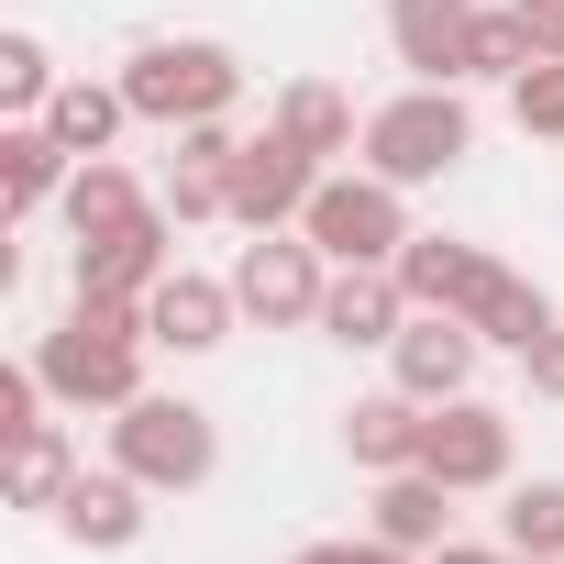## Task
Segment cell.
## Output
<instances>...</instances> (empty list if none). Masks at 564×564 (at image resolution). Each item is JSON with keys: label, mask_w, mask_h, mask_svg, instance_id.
Segmentation results:
<instances>
[{"label": "cell", "mask_w": 564, "mask_h": 564, "mask_svg": "<svg viewBox=\"0 0 564 564\" xmlns=\"http://www.w3.org/2000/svg\"><path fill=\"white\" fill-rule=\"evenodd\" d=\"M520 377H531V399H553V410H564V333H542V344L520 355Z\"/></svg>", "instance_id": "f1b7e54d"}, {"label": "cell", "mask_w": 564, "mask_h": 564, "mask_svg": "<svg viewBox=\"0 0 564 564\" xmlns=\"http://www.w3.org/2000/svg\"><path fill=\"white\" fill-rule=\"evenodd\" d=\"M421 432H432V410H421L410 388H377V399H355V410H344V454H355L366 476L421 465Z\"/></svg>", "instance_id": "2e32d148"}, {"label": "cell", "mask_w": 564, "mask_h": 564, "mask_svg": "<svg viewBox=\"0 0 564 564\" xmlns=\"http://www.w3.org/2000/svg\"><path fill=\"white\" fill-rule=\"evenodd\" d=\"M300 232H311L333 265H399V243H410V188H399V177H377V166L322 177V188H311V210H300Z\"/></svg>", "instance_id": "5b68a950"}, {"label": "cell", "mask_w": 564, "mask_h": 564, "mask_svg": "<svg viewBox=\"0 0 564 564\" xmlns=\"http://www.w3.org/2000/svg\"><path fill=\"white\" fill-rule=\"evenodd\" d=\"M333 166L311 155V144H289V133H254L243 155H232V210L221 221H243V232H300V210H311V188H322Z\"/></svg>", "instance_id": "52a82bcc"}, {"label": "cell", "mask_w": 564, "mask_h": 564, "mask_svg": "<svg viewBox=\"0 0 564 564\" xmlns=\"http://www.w3.org/2000/svg\"><path fill=\"white\" fill-rule=\"evenodd\" d=\"M410 322V289H399V265H333V289H322V322L333 344H399Z\"/></svg>", "instance_id": "5bb4252c"}, {"label": "cell", "mask_w": 564, "mask_h": 564, "mask_svg": "<svg viewBox=\"0 0 564 564\" xmlns=\"http://www.w3.org/2000/svg\"><path fill=\"white\" fill-rule=\"evenodd\" d=\"M520 564H564V553H520Z\"/></svg>", "instance_id": "d6a6232c"}, {"label": "cell", "mask_w": 564, "mask_h": 564, "mask_svg": "<svg viewBox=\"0 0 564 564\" xmlns=\"http://www.w3.org/2000/svg\"><path fill=\"white\" fill-rule=\"evenodd\" d=\"M322 289H333V254H322L311 232H254V243L232 254V300H243V322H265V333L322 322Z\"/></svg>", "instance_id": "8992f818"}, {"label": "cell", "mask_w": 564, "mask_h": 564, "mask_svg": "<svg viewBox=\"0 0 564 564\" xmlns=\"http://www.w3.org/2000/svg\"><path fill=\"white\" fill-rule=\"evenodd\" d=\"M67 487H78V443H67L56 421L12 432V509H56Z\"/></svg>", "instance_id": "603a6c76"}, {"label": "cell", "mask_w": 564, "mask_h": 564, "mask_svg": "<svg viewBox=\"0 0 564 564\" xmlns=\"http://www.w3.org/2000/svg\"><path fill=\"white\" fill-rule=\"evenodd\" d=\"M289 564H355V542H311V553H289Z\"/></svg>", "instance_id": "1f68e13d"}, {"label": "cell", "mask_w": 564, "mask_h": 564, "mask_svg": "<svg viewBox=\"0 0 564 564\" xmlns=\"http://www.w3.org/2000/svg\"><path fill=\"white\" fill-rule=\"evenodd\" d=\"M509 122H520V133H553V144H564V56H531V67L509 78Z\"/></svg>", "instance_id": "4316f807"}, {"label": "cell", "mask_w": 564, "mask_h": 564, "mask_svg": "<svg viewBox=\"0 0 564 564\" xmlns=\"http://www.w3.org/2000/svg\"><path fill=\"white\" fill-rule=\"evenodd\" d=\"M56 89H67V78H56V56H45L34 34H0V111H12V122H45Z\"/></svg>", "instance_id": "d4e9b609"}, {"label": "cell", "mask_w": 564, "mask_h": 564, "mask_svg": "<svg viewBox=\"0 0 564 564\" xmlns=\"http://www.w3.org/2000/svg\"><path fill=\"white\" fill-rule=\"evenodd\" d=\"M133 210H155L144 188H133V166H111V155H78V177H67V199H56V221L89 243V232H122Z\"/></svg>", "instance_id": "7402d4cb"}, {"label": "cell", "mask_w": 564, "mask_h": 564, "mask_svg": "<svg viewBox=\"0 0 564 564\" xmlns=\"http://www.w3.org/2000/svg\"><path fill=\"white\" fill-rule=\"evenodd\" d=\"M454 322H476V344H509V355H531V344L553 333V300L531 289V276H520V265H498V254H487V265H476V289H465V311H454Z\"/></svg>", "instance_id": "9a60e30c"}, {"label": "cell", "mask_w": 564, "mask_h": 564, "mask_svg": "<svg viewBox=\"0 0 564 564\" xmlns=\"http://www.w3.org/2000/svg\"><path fill=\"white\" fill-rule=\"evenodd\" d=\"M34 421H45V377L12 366V377H0V432H34Z\"/></svg>", "instance_id": "83f0119b"}, {"label": "cell", "mask_w": 564, "mask_h": 564, "mask_svg": "<svg viewBox=\"0 0 564 564\" xmlns=\"http://www.w3.org/2000/svg\"><path fill=\"white\" fill-rule=\"evenodd\" d=\"M232 322H243L232 276H188V265H166V276H155V300H144V333H155L166 355H210Z\"/></svg>", "instance_id": "7c38bea8"}, {"label": "cell", "mask_w": 564, "mask_h": 564, "mask_svg": "<svg viewBox=\"0 0 564 564\" xmlns=\"http://www.w3.org/2000/svg\"><path fill=\"white\" fill-rule=\"evenodd\" d=\"M166 265H177V254H166V199H155V210H133L122 232H89V243H78V300H155Z\"/></svg>", "instance_id": "30bf717a"}, {"label": "cell", "mask_w": 564, "mask_h": 564, "mask_svg": "<svg viewBox=\"0 0 564 564\" xmlns=\"http://www.w3.org/2000/svg\"><path fill=\"white\" fill-rule=\"evenodd\" d=\"M476 322H454V311H410L399 322V344H388V388H410L421 410H443V399H465L476 388Z\"/></svg>", "instance_id": "ba28073f"}, {"label": "cell", "mask_w": 564, "mask_h": 564, "mask_svg": "<svg viewBox=\"0 0 564 564\" xmlns=\"http://www.w3.org/2000/svg\"><path fill=\"white\" fill-rule=\"evenodd\" d=\"M498 542H509V553H564V476H531V487H509V509H498Z\"/></svg>", "instance_id": "cb8c5ba5"}, {"label": "cell", "mask_w": 564, "mask_h": 564, "mask_svg": "<svg viewBox=\"0 0 564 564\" xmlns=\"http://www.w3.org/2000/svg\"><path fill=\"white\" fill-rule=\"evenodd\" d=\"M122 100H133V122L188 133V122H210V111L243 100V56L210 45V34H155V45L122 56Z\"/></svg>", "instance_id": "7a4b0ae2"}, {"label": "cell", "mask_w": 564, "mask_h": 564, "mask_svg": "<svg viewBox=\"0 0 564 564\" xmlns=\"http://www.w3.org/2000/svg\"><path fill=\"white\" fill-rule=\"evenodd\" d=\"M111 465L122 476H144L155 498H188V487H210V465H221V432H210V410L199 399H133V410H111Z\"/></svg>", "instance_id": "277c9868"}, {"label": "cell", "mask_w": 564, "mask_h": 564, "mask_svg": "<svg viewBox=\"0 0 564 564\" xmlns=\"http://www.w3.org/2000/svg\"><path fill=\"white\" fill-rule=\"evenodd\" d=\"M133 122V100H122V78H67L56 100H45V133L67 144V155H111V133Z\"/></svg>", "instance_id": "44dd1931"}, {"label": "cell", "mask_w": 564, "mask_h": 564, "mask_svg": "<svg viewBox=\"0 0 564 564\" xmlns=\"http://www.w3.org/2000/svg\"><path fill=\"white\" fill-rule=\"evenodd\" d=\"M465 34H476V0H388V45L432 89H465Z\"/></svg>", "instance_id": "4fadbf2b"}, {"label": "cell", "mask_w": 564, "mask_h": 564, "mask_svg": "<svg viewBox=\"0 0 564 564\" xmlns=\"http://www.w3.org/2000/svg\"><path fill=\"white\" fill-rule=\"evenodd\" d=\"M377 542H399V553H443V542H454V487H443L432 465L377 476Z\"/></svg>", "instance_id": "e0dca14e"}, {"label": "cell", "mask_w": 564, "mask_h": 564, "mask_svg": "<svg viewBox=\"0 0 564 564\" xmlns=\"http://www.w3.org/2000/svg\"><path fill=\"white\" fill-rule=\"evenodd\" d=\"M421 465H432L454 498L509 487V410H487L476 388H465V399H443V410H432V432H421Z\"/></svg>", "instance_id": "9c48e42d"}, {"label": "cell", "mask_w": 564, "mask_h": 564, "mask_svg": "<svg viewBox=\"0 0 564 564\" xmlns=\"http://www.w3.org/2000/svg\"><path fill=\"white\" fill-rule=\"evenodd\" d=\"M276 133H289V144H311L322 166L366 144V122H355V100H344L333 78H289V89H276Z\"/></svg>", "instance_id": "d6986e66"}, {"label": "cell", "mask_w": 564, "mask_h": 564, "mask_svg": "<svg viewBox=\"0 0 564 564\" xmlns=\"http://www.w3.org/2000/svg\"><path fill=\"white\" fill-rule=\"evenodd\" d=\"M144 498H155L144 476H122V465H100V476H89V465H78V487H67L45 520H56L78 553H133V542H144Z\"/></svg>", "instance_id": "8fae6325"}, {"label": "cell", "mask_w": 564, "mask_h": 564, "mask_svg": "<svg viewBox=\"0 0 564 564\" xmlns=\"http://www.w3.org/2000/svg\"><path fill=\"white\" fill-rule=\"evenodd\" d=\"M476 243H454V232H410L399 243V289H410V311H465V289H476Z\"/></svg>", "instance_id": "ffe728a7"}, {"label": "cell", "mask_w": 564, "mask_h": 564, "mask_svg": "<svg viewBox=\"0 0 564 564\" xmlns=\"http://www.w3.org/2000/svg\"><path fill=\"white\" fill-rule=\"evenodd\" d=\"M509 12L531 23V45H542V56H564V0H509Z\"/></svg>", "instance_id": "f546056e"}, {"label": "cell", "mask_w": 564, "mask_h": 564, "mask_svg": "<svg viewBox=\"0 0 564 564\" xmlns=\"http://www.w3.org/2000/svg\"><path fill=\"white\" fill-rule=\"evenodd\" d=\"M432 564H520V553H509V542H443Z\"/></svg>", "instance_id": "4dcf8cb0"}, {"label": "cell", "mask_w": 564, "mask_h": 564, "mask_svg": "<svg viewBox=\"0 0 564 564\" xmlns=\"http://www.w3.org/2000/svg\"><path fill=\"white\" fill-rule=\"evenodd\" d=\"M377 177H399V188H432V177H454L465 155H476V111H465V89H432V78H410L388 111H366V144H355Z\"/></svg>", "instance_id": "3957f363"}, {"label": "cell", "mask_w": 564, "mask_h": 564, "mask_svg": "<svg viewBox=\"0 0 564 564\" xmlns=\"http://www.w3.org/2000/svg\"><path fill=\"white\" fill-rule=\"evenodd\" d=\"M67 177H78V155H67L45 122H0V199H12V221L56 210V199H67Z\"/></svg>", "instance_id": "ac0fdd59"}, {"label": "cell", "mask_w": 564, "mask_h": 564, "mask_svg": "<svg viewBox=\"0 0 564 564\" xmlns=\"http://www.w3.org/2000/svg\"><path fill=\"white\" fill-rule=\"evenodd\" d=\"M542 45H531V23L509 12V0H498V12H476V34H465V78H520Z\"/></svg>", "instance_id": "484cf974"}, {"label": "cell", "mask_w": 564, "mask_h": 564, "mask_svg": "<svg viewBox=\"0 0 564 564\" xmlns=\"http://www.w3.org/2000/svg\"><path fill=\"white\" fill-rule=\"evenodd\" d=\"M144 300H78L45 344H34V377L56 410H133L144 399Z\"/></svg>", "instance_id": "6da1fadb"}]
</instances>
